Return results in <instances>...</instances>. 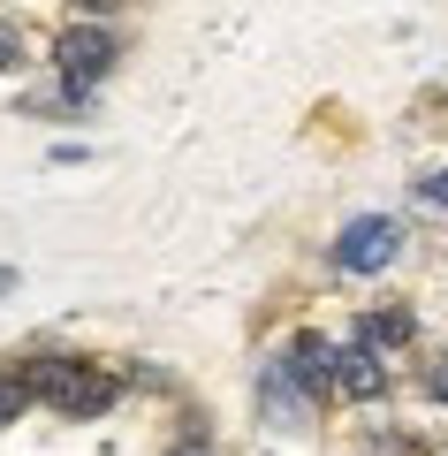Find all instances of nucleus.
Segmentation results:
<instances>
[{
    "label": "nucleus",
    "mask_w": 448,
    "mask_h": 456,
    "mask_svg": "<svg viewBox=\"0 0 448 456\" xmlns=\"http://www.w3.org/2000/svg\"><path fill=\"white\" fill-rule=\"evenodd\" d=\"M395 244H403V228L387 221V213H365V221H350L335 236V266L342 274H380V266L395 259Z\"/></svg>",
    "instance_id": "nucleus-3"
},
{
    "label": "nucleus",
    "mask_w": 448,
    "mask_h": 456,
    "mask_svg": "<svg viewBox=\"0 0 448 456\" xmlns=\"http://www.w3.org/2000/svg\"><path fill=\"white\" fill-rule=\"evenodd\" d=\"M53 61H61L69 92H84V84H99L114 69V31H107V23H69V31L53 38Z\"/></svg>",
    "instance_id": "nucleus-2"
},
{
    "label": "nucleus",
    "mask_w": 448,
    "mask_h": 456,
    "mask_svg": "<svg viewBox=\"0 0 448 456\" xmlns=\"http://www.w3.org/2000/svg\"><path fill=\"white\" fill-rule=\"evenodd\" d=\"M31 395H38V388H31V373H0V419H16Z\"/></svg>",
    "instance_id": "nucleus-7"
},
{
    "label": "nucleus",
    "mask_w": 448,
    "mask_h": 456,
    "mask_svg": "<svg viewBox=\"0 0 448 456\" xmlns=\"http://www.w3.org/2000/svg\"><path fill=\"white\" fill-rule=\"evenodd\" d=\"M23 61V31H16V23H0V69H16Z\"/></svg>",
    "instance_id": "nucleus-8"
},
{
    "label": "nucleus",
    "mask_w": 448,
    "mask_h": 456,
    "mask_svg": "<svg viewBox=\"0 0 448 456\" xmlns=\"http://www.w3.org/2000/svg\"><path fill=\"white\" fill-rule=\"evenodd\" d=\"M312 395H297V365H266V419H305Z\"/></svg>",
    "instance_id": "nucleus-5"
},
{
    "label": "nucleus",
    "mask_w": 448,
    "mask_h": 456,
    "mask_svg": "<svg viewBox=\"0 0 448 456\" xmlns=\"http://www.w3.org/2000/svg\"><path fill=\"white\" fill-rule=\"evenodd\" d=\"M8 281H16V274H8V266H0V289H8Z\"/></svg>",
    "instance_id": "nucleus-11"
},
{
    "label": "nucleus",
    "mask_w": 448,
    "mask_h": 456,
    "mask_svg": "<svg viewBox=\"0 0 448 456\" xmlns=\"http://www.w3.org/2000/svg\"><path fill=\"white\" fill-rule=\"evenodd\" d=\"M84 8H114V0H84Z\"/></svg>",
    "instance_id": "nucleus-10"
},
{
    "label": "nucleus",
    "mask_w": 448,
    "mask_h": 456,
    "mask_svg": "<svg viewBox=\"0 0 448 456\" xmlns=\"http://www.w3.org/2000/svg\"><path fill=\"white\" fill-rule=\"evenodd\" d=\"M365 342H372V350H395V342H411V312H403V305L372 312V320H365Z\"/></svg>",
    "instance_id": "nucleus-6"
},
{
    "label": "nucleus",
    "mask_w": 448,
    "mask_h": 456,
    "mask_svg": "<svg viewBox=\"0 0 448 456\" xmlns=\"http://www.w3.org/2000/svg\"><path fill=\"white\" fill-rule=\"evenodd\" d=\"M418 198H433V206H448V167H433V175L418 183Z\"/></svg>",
    "instance_id": "nucleus-9"
},
{
    "label": "nucleus",
    "mask_w": 448,
    "mask_h": 456,
    "mask_svg": "<svg viewBox=\"0 0 448 456\" xmlns=\"http://www.w3.org/2000/svg\"><path fill=\"white\" fill-rule=\"evenodd\" d=\"M31 388L46 395L53 411H69V419H99V411H114V380L99 373V365H69V358H46V365H31Z\"/></svg>",
    "instance_id": "nucleus-1"
},
{
    "label": "nucleus",
    "mask_w": 448,
    "mask_h": 456,
    "mask_svg": "<svg viewBox=\"0 0 448 456\" xmlns=\"http://www.w3.org/2000/svg\"><path fill=\"white\" fill-rule=\"evenodd\" d=\"M335 388H342V395H357V403L387 388V380H380V358H372V342H357V350H335Z\"/></svg>",
    "instance_id": "nucleus-4"
},
{
    "label": "nucleus",
    "mask_w": 448,
    "mask_h": 456,
    "mask_svg": "<svg viewBox=\"0 0 448 456\" xmlns=\"http://www.w3.org/2000/svg\"><path fill=\"white\" fill-rule=\"evenodd\" d=\"M175 456H206V449H175Z\"/></svg>",
    "instance_id": "nucleus-12"
}]
</instances>
